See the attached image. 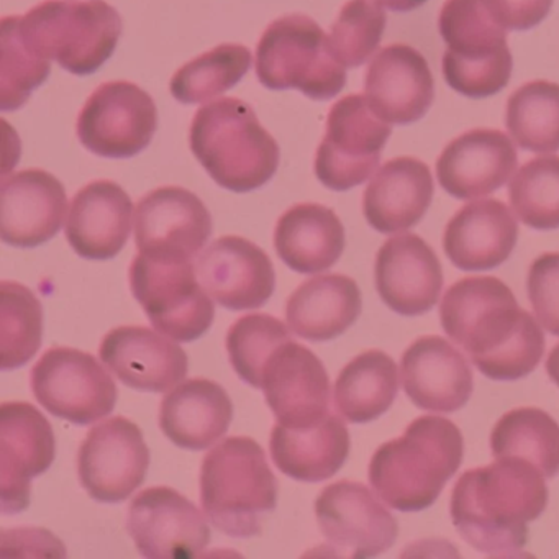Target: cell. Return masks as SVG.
<instances>
[{
	"label": "cell",
	"mask_w": 559,
	"mask_h": 559,
	"mask_svg": "<svg viewBox=\"0 0 559 559\" xmlns=\"http://www.w3.org/2000/svg\"><path fill=\"white\" fill-rule=\"evenodd\" d=\"M440 320L448 338L492 381H519L545 355L542 325L497 277H464L454 283L441 300Z\"/></svg>",
	"instance_id": "6da1fadb"
},
{
	"label": "cell",
	"mask_w": 559,
	"mask_h": 559,
	"mask_svg": "<svg viewBox=\"0 0 559 559\" xmlns=\"http://www.w3.org/2000/svg\"><path fill=\"white\" fill-rule=\"evenodd\" d=\"M545 479L538 467L513 457L466 471L450 503L461 538L492 558H516L528 542V523L548 506Z\"/></svg>",
	"instance_id": "7a4b0ae2"
},
{
	"label": "cell",
	"mask_w": 559,
	"mask_h": 559,
	"mask_svg": "<svg viewBox=\"0 0 559 559\" xmlns=\"http://www.w3.org/2000/svg\"><path fill=\"white\" fill-rule=\"evenodd\" d=\"M464 456L460 428L444 417L415 418L404 435L381 444L369 463V483L382 502L399 512L433 506Z\"/></svg>",
	"instance_id": "3957f363"
},
{
	"label": "cell",
	"mask_w": 559,
	"mask_h": 559,
	"mask_svg": "<svg viewBox=\"0 0 559 559\" xmlns=\"http://www.w3.org/2000/svg\"><path fill=\"white\" fill-rule=\"evenodd\" d=\"M198 162L221 188L250 192L276 175L280 145L247 103L224 97L198 110L189 130Z\"/></svg>",
	"instance_id": "277c9868"
},
{
	"label": "cell",
	"mask_w": 559,
	"mask_h": 559,
	"mask_svg": "<svg viewBox=\"0 0 559 559\" xmlns=\"http://www.w3.org/2000/svg\"><path fill=\"white\" fill-rule=\"evenodd\" d=\"M201 503L212 525L225 535H260L264 516L277 506V480L258 441L225 438L205 454Z\"/></svg>",
	"instance_id": "5b68a950"
},
{
	"label": "cell",
	"mask_w": 559,
	"mask_h": 559,
	"mask_svg": "<svg viewBox=\"0 0 559 559\" xmlns=\"http://www.w3.org/2000/svg\"><path fill=\"white\" fill-rule=\"evenodd\" d=\"M15 21L35 55L76 76L99 71L123 32L122 17L106 0H45Z\"/></svg>",
	"instance_id": "8992f818"
},
{
	"label": "cell",
	"mask_w": 559,
	"mask_h": 559,
	"mask_svg": "<svg viewBox=\"0 0 559 559\" xmlns=\"http://www.w3.org/2000/svg\"><path fill=\"white\" fill-rule=\"evenodd\" d=\"M447 44L443 76L461 96H496L512 76V53L507 28L493 14L489 0H447L438 17Z\"/></svg>",
	"instance_id": "52a82bcc"
},
{
	"label": "cell",
	"mask_w": 559,
	"mask_h": 559,
	"mask_svg": "<svg viewBox=\"0 0 559 559\" xmlns=\"http://www.w3.org/2000/svg\"><path fill=\"white\" fill-rule=\"evenodd\" d=\"M257 76L271 91L297 90L313 100L338 96L346 68L313 19L289 14L274 21L257 47Z\"/></svg>",
	"instance_id": "ba28073f"
},
{
	"label": "cell",
	"mask_w": 559,
	"mask_h": 559,
	"mask_svg": "<svg viewBox=\"0 0 559 559\" xmlns=\"http://www.w3.org/2000/svg\"><path fill=\"white\" fill-rule=\"evenodd\" d=\"M130 289L156 332L175 342L201 338L215 319L212 297L192 261L152 260L140 253L130 264Z\"/></svg>",
	"instance_id": "9c48e42d"
},
{
	"label": "cell",
	"mask_w": 559,
	"mask_h": 559,
	"mask_svg": "<svg viewBox=\"0 0 559 559\" xmlns=\"http://www.w3.org/2000/svg\"><path fill=\"white\" fill-rule=\"evenodd\" d=\"M391 133V123L372 112L365 96L343 97L330 109L325 136L317 150V179L338 192L368 181Z\"/></svg>",
	"instance_id": "30bf717a"
},
{
	"label": "cell",
	"mask_w": 559,
	"mask_h": 559,
	"mask_svg": "<svg viewBox=\"0 0 559 559\" xmlns=\"http://www.w3.org/2000/svg\"><path fill=\"white\" fill-rule=\"evenodd\" d=\"M31 384L45 411L74 425L96 424L116 408V382L93 355L81 349H47L32 369Z\"/></svg>",
	"instance_id": "8fae6325"
},
{
	"label": "cell",
	"mask_w": 559,
	"mask_h": 559,
	"mask_svg": "<svg viewBox=\"0 0 559 559\" xmlns=\"http://www.w3.org/2000/svg\"><path fill=\"white\" fill-rule=\"evenodd\" d=\"M158 127L155 100L129 83L100 84L78 117V139L100 158L127 159L148 148Z\"/></svg>",
	"instance_id": "7c38bea8"
},
{
	"label": "cell",
	"mask_w": 559,
	"mask_h": 559,
	"mask_svg": "<svg viewBox=\"0 0 559 559\" xmlns=\"http://www.w3.org/2000/svg\"><path fill=\"white\" fill-rule=\"evenodd\" d=\"M316 516L333 556L374 558L397 539V520L365 484L355 480L326 486L317 497Z\"/></svg>",
	"instance_id": "4fadbf2b"
},
{
	"label": "cell",
	"mask_w": 559,
	"mask_h": 559,
	"mask_svg": "<svg viewBox=\"0 0 559 559\" xmlns=\"http://www.w3.org/2000/svg\"><path fill=\"white\" fill-rule=\"evenodd\" d=\"M150 450L139 425L114 417L91 428L78 454L81 486L97 502L119 503L143 483Z\"/></svg>",
	"instance_id": "5bb4252c"
},
{
	"label": "cell",
	"mask_w": 559,
	"mask_h": 559,
	"mask_svg": "<svg viewBox=\"0 0 559 559\" xmlns=\"http://www.w3.org/2000/svg\"><path fill=\"white\" fill-rule=\"evenodd\" d=\"M127 530L148 559H192L211 543L201 510L171 487L142 490L129 507Z\"/></svg>",
	"instance_id": "9a60e30c"
},
{
	"label": "cell",
	"mask_w": 559,
	"mask_h": 559,
	"mask_svg": "<svg viewBox=\"0 0 559 559\" xmlns=\"http://www.w3.org/2000/svg\"><path fill=\"white\" fill-rule=\"evenodd\" d=\"M57 441L50 421L27 402L0 407V499L5 515L31 506L32 479L50 469Z\"/></svg>",
	"instance_id": "2e32d148"
},
{
	"label": "cell",
	"mask_w": 559,
	"mask_h": 559,
	"mask_svg": "<svg viewBox=\"0 0 559 559\" xmlns=\"http://www.w3.org/2000/svg\"><path fill=\"white\" fill-rule=\"evenodd\" d=\"M211 235V212L188 189L158 188L136 205V248L152 260L192 261Z\"/></svg>",
	"instance_id": "e0dca14e"
},
{
	"label": "cell",
	"mask_w": 559,
	"mask_h": 559,
	"mask_svg": "<svg viewBox=\"0 0 559 559\" xmlns=\"http://www.w3.org/2000/svg\"><path fill=\"white\" fill-rule=\"evenodd\" d=\"M261 389L277 424L284 427H312L330 414L325 366L307 346L293 340L267 358Z\"/></svg>",
	"instance_id": "ac0fdd59"
},
{
	"label": "cell",
	"mask_w": 559,
	"mask_h": 559,
	"mask_svg": "<svg viewBox=\"0 0 559 559\" xmlns=\"http://www.w3.org/2000/svg\"><path fill=\"white\" fill-rule=\"evenodd\" d=\"M195 273L205 293L228 310L258 309L276 287L270 257L253 241L235 235L212 241L199 254Z\"/></svg>",
	"instance_id": "d6986e66"
},
{
	"label": "cell",
	"mask_w": 559,
	"mask_h": 559,
	"mask_svg": "<svg viewBox=\"0 0 559 559\" xmlns=\"http://www.w3.org/2000/svg\"><path fill=\"white\" fill-rule=\"evenodd\" d=\"M376 289L382 302L399 316L430 312L443 289L440 260L415 234L389 238L376 257Z\"/></svg>",
	"instance_id": "ffe728a7"
},
{
	"label": "cell",
	"mask_w": 559,
	"mask_h": 559,
	"mask_svg": "<svg viewBox=\"0 0 559 559\" xmlns=\"http://www.w3.org/2000/svg\"><path fill=\"white\" fill-rule=\"evenodd\" d=\"M63 185L44 169H25L2 179L0 231L14 248H37L57 237L67 217Z\"/></svg>",
	"instance_id": "44dd1931"
},
{
	"label": "cell",
	"mask_w": 559,
	"mask_h": 559,
	"mask_svg": "<svg viewBox=\"0 0 559 559\" xmlns=\"http://www.w3.org/2000/svg\"><path fill=\"white\" fill-rule=\"evenodd\" d=\"M365 97L379 119L391 126H411L424 119L433 104V74L415 48L391 45L369 63Z\"/></svg>",
	"instance_id": "7402d4cb"
},
{
	"label": "cell",
	"mask_w": 559,
	"mask_h": 559,
	"mask_svg": "<svg viewBox=\"0 0 559 559\" xmlns=\"http://www.w3.org/2000/svg\"><path fill=\"white\" fill-rule=\"evenodd\" d=\"M99 355L106 368L135 391H171L186 381L189 371L185 349L175 340L145 326L110 330L100 343Z\"/></svg>",
	"instance_id": "603a6c76"
},
{
	"label": "cell",
	"mask_w": 559,
	"mask_h": 559,
	"mask_svg": "<svg viewBox=\"0 0 559 559\" xmlns=\"http://www.w3.org/2000/svg\"><path fill=\"white\" fill-rule=\"evenodd\" d=\"M516 150L509 135L492 129H476L454 139L437 162L441 188L460 199L484 198L499 191L515 173Z\"/></svg>",
	"instance_id": "cb8c5ba5"
},
{
	"label": "cell",
	"mask_w": 559,
	"mask_h": 559,
	"mask_svg": "<svg viewBox=\"0 0 559 559\" xmlns=\"http://www.w3.org/2000/svg\"><path fill=\"white\" fill-rule=\"evenodd\" d=\"M401 381L415 407L443 414L463 408L474 389L469 362L438 335L420 336L405 349Z\"/></svg>",
	"instance_id": "d4e9b609"
},
{
	"label": "cell",
	"mask_w": 559,
	"mask_h": 559,
	"mask_svg": "<svg viewBox=\"0 0 559 559\" xmlns=\"http://www.w3.org/2000/svg\"><path fill=\"white\" fill-rule=\"evenodd\" d=\"M132 222V199L117 182L100 179L74 195L64 231L81 258L106 261L126 248Z\"/></svg>",
	"instance_id": "484cf974"
},
{
	"label": "cell",
	"mask_w": 559,
	"mask_h": 559,
	"mask_svg": "<svg viewBox=\"0 0 559 559\" xmlns=\"http://www.w3.org/2000/svg\"><path fill=\"white\" fill-rule=\"evenodd\" d=\"M519 240V225L497 199L464 205L448 222L443 250L461 271H487L506 263Z\"/></svg>",
	"instance_id": "4316f807"
},
{
	"label": "cell",
	"mask_w": 559,
	"mask_h": 559,
	"mask_svg": "<svg viewBox=\"0 0 559 559\" xmlns=\"http://www.w3.org/2000/svg\"><path fill=\"white\" fill-rule=\"evenodd\" d=\"M433 191L430 168L420 159L401 156L385 163L369 182L362 214L379 234L408 230L427 214Z\"/></svg>",
	"instance_id": "83f0119b"
},
{
	"label": "cell",
	"mask_w": 559,
	"mask_h": 559,
	"mask_svg": "<svg viewBox=\"0 0 559 559\" xmlns=\"http://www.w3.org/2000/svg\"><path fill=\"white\" fill-rule=\"evenodd\" d=\"M234 404L217 382L186 379L169 391L159 408V427L168 440L185 450L214 447L228 431Z\"/></svg>",
	"instance_id": "f1b7e54d"
},
{
	"label": "cell",
	"mask_w": 559,
	"mask_h": 559,
	"mask_svg": "<svg viewBox=\"0 0 559 559\" xmlns=\"http://www.w3.org/2000/svg\"><path fill=\"white\" fill-rule=\"evenodd\" d=\"M349 443L345 421L330 412L312 427L274 425L270 451L281 473L302 483H322L342 469L348 460Z\"/></svg>",
	"instance_id": "f546056e"
},
{
	"label": "cell",
	"mask_w": 559,
	"mask_h": 559,
	"mask_svg": "<svg viewBox=\"0 0 559 559\" xmlns=\"http://www.w3.org/2000/svg\"><path fill=\"white\" fill-rule=\"evenodd\" d=\"M358 284L343 274H323L300 284L286 304L290 332L309 342H332L361 316Z\"/></svg>",
	"instance_id": "4dcf8cb0"
},
{
	"label": "cell",
	"mask_w": 559,
	"mask_h": 559,
	"mask_svg": "<svg viewBox=\"0 0 559 559\" xmlns=\"http://www.w3.org/2000/svg\"><path fill=\"white\" fill-rule=\"evenodd\" d=\"M277 257L300 274L330 270L345 251V227L332 209L297 204L284 212L274 230Z\"/></svg>",
	"instance_id": "1f68e13d"
},
{
	"label": "cell",
	"mask_w": 559,
	"mask_h": 559,
	"mask_svg": "<svg viewBox=\"0 0 559 559\" xmlns=\"http://www.w3.org/2000/svg\"><path fill=\"white\" fill-rule=\"evenodd\" d=\"M397 392L394 359L381 349H368L342 369L333 389V401L336 412L349 424H368L391 408Z\"/></svg>",
	"instance_id": "d6a6232c"
},
{
	"label": "cell",
	"mask_w": 559,
	"mask_h": 559,
	"mask_svg": "<svg viewBox=\"0 0 559 559\" xmlns=\"http://www.w3.org/2000/svg\"><path fill=\"white\" fill-rule=\"evenodd\" d=\"M493 457H513L532 463L546 479L559 474V425L535 407L507 412L490 433Z\"/></svg>",
	"instance_id": "836d02e7"
},
{
	"label": "cell",
	"mask_w": 559,
	"mask_h": 559,
	"mask_svg": "<svg viewBox=\"0 0 559 559\" xmlns=\"http://www.w3.org/2000/svg\"><path fill=\"white\" fill-rule=\"evenodd\" d=\"M506 126L516 145L526 152L559 150V84L532 81L507 100Z\"/></svg>",
	"instance_id": "e575fe53"
},
{
	"label": "cell",
	"mask_w": 559,
	"mask_h": 559,
	"mask_svg": "<svg viewBox=\"0 0 559 559\" xmlns=\"http://www.w3.org/2000/svg\"><path fill=\"white\" fill-rule=\"evenodd\" d=\"M251 63V51L243 45H218L179 68L169 90L178 103H207L237 86L250 71Z\"/></svg>",
	"instance_id": "d590c367"
},
{
	"label": "cell",
	"mask_w": 559,
	"mask_h": 559,
	"mask_svg": "<svg viewBox=\"0 0 559 559\" xmlns=\"http://www.w3.org/2000/svg\"><path fill=\"white\" fill-rule=\"evenodd\" d=\"M44 309L24 284H0V368L4 371L27 365L41 346Z\"/></svg>",
	"instance_id": "8d00e7d4"
},
{
	"label": "cell",
	"mask_w": 559,
	"mask_h": 559,
	"mask_svg": "<svg viewBox=\"0 0 559 559\" xmlns=\"http://www.w3.org/2000/svg\"><path fill=\"white\" fill-rule=\"evenodd\" d=\"M513 214L535 230L559 228V156H538L513 175L509 186Z\"/></svg>",
	"instance_id": "74e56055"
},
{
	"label": "cell",
	"mask_w": 559,
	"mask_h": 559,
	"mask_svg": "<svg viewBox=\"0 0 559 559\" xmlns=\"http://www.w3.org/2000/svg\"><path fill=\"white\" fill-rule=\"evenodd\" d=\"M289 340V325L267 313H250L228 330V358L241 381L261 389L267 358Z\"/></svg>",
	"instance_id": "f35d334b"
},
{
	"label": "cell",
	"mask_w": 559,
	"mask_h": 559,
	"mask_svg": "<svg viewBox=\"0 0 559 559\" xmlns=\"http://www.w3.org/2000/svg\"><path fill=\"white\" fill-rule=\"evenodd\" d=\"M51 61L35 55L22 40L15 15L2 19L0 109L19 110L50 76Z\"/></svg>",
	"instance_id": "ab89813d"
},
{
	"label": "cell",
	"mask_w": 559,
	"mask_h": 559,
	"mask_svg": "<svg viewBox=\"0 0 559 559\" xmlns=\"http://www.w3.org/2000/svg\"><path fill=\"white\" fill-rule=\"evenodd\" d=\"M384 9L379 0H348L343 5L329 37L343 67H361L378 50L388 22Z\"/></svg>",
	"instance_id": "60d3db41"
},
{
	"label": "cell",
	"mask_w": 559,
	"mask_h": 559,
	"mask_svg": "<svg viewBox=\"0 0 559 559\" xmlns=\"http://www.w3.org/2000/svg\"><path fill=\"white\" fill-rule=\"evenodd\" d=\"M526 290L539 325L559 336V253H545L533 261Z\"/></svg>",
	"instance_id": "b9f144b4"
},
{
	"label": "cell",
	"mask_w": 559,
	"mask_h": 559,
	"mask_svg": "<svg viewBox=\"0 0 559 559\" xmlns=\"http://www.w3.org/2000/svg\"><path fill=\"white\" fill-rule=\"evenodd\" d=\"M489 4L507 31L525 32L548 17L552 0H489Z\"/></svg>",
	"instance_id": "7bdbcfd3"
},
{
	"label": "cell",
	"mask_w": 559,
	"mask_h": 559,
	"mask_svg": "<svg viewBox=\"0 0 559 559\" xmlns=\"http://www.w3.org/2000/svg\"><path fill=\"white\" fill-rule=\"evenodd\" d=\"M379 2L392 12H411L424 5L427 0H379Z\"/></svg>",
	"instance_id": "ee69618b"
},
{
	"label": "cell",
	"mask_w": 559,
	"mask_h": 559,
	"mask_svg": "<svg viewBox=\"0 0 559 559\" xmlns=\"http://www.w3.org/2000/svg\"><path fill=\"white\" fill-rule=\"evenodd\" d=\"M546 372H548L549 379L559 388V345L551 349L548 359H546Z\"/></svg>",
	"instance_id": "f6af8a7d"
}]
</instances>
